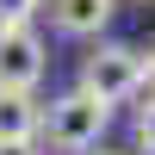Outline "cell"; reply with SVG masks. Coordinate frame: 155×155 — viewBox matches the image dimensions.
<instances>
[{
    "label": "cell",
    "mask_w": 155,
    "mask_h": 155,
    "mask_svg": "<svg viewBox=\"0 0 155 155\" xmlns=\"http://www.w3.org/2000/svg\"><path fill=\"white\" fill-rule=\"evenodd\" d=\"M106 130H112V106H99L87 87H74L37 112V149L44 155H87Z\"/></svg>",
    "instance_id": "cell-1"
},
{
    "label": "cell",
    "mask_w": 155,
    "mask_h": 155,
    "mask_svg": "<svg viewBox=\"0 0 155 155\" xmlns=\"http://www.w3.org/2000/svg\"><path fill=\"white\" fill-rule=\"evenodd\" d=\"M81 87L99 99V106H124V99L143 93V68H137L130 44H99L93 56L81 62Z\"/></svg>",
    "instance_id": "cell-2"
},
{
    "label": "cell",
    "mask_w": 155,
    "mask_h": 155,
    "mask_svg": "<svg viewBox=\"0 0 155 155\" xmlns=\"http://www.w3.org/2000/svg\"><path fill=\"white\" fill-rule=\"evenodd\" d=\"M50 68V50L44 37H37V25H0V87H25V93H37V81H44Z\"/></svg>",
    "instance_id": "cell-3"
},
{
    "label": "cell",
    "mask_w": 155,
    "mask_h": 155,
    "mask_svg": "<svg viewBox=\"0 0 155 155\" xmlns=\"http://www.w3.org/2000/svg\"><path fill=\"white\" fill-rule=\"evenodd\" d=\"M118 12V0H50V25L62 37H99Z\"/></svg>",
    "instance_id": "cell-4"
},
{
    "label": "cell",
    "mask_w": 155,
    "mask_h": 155,
    "mask_svg": "<svg viewBox=\"0 0 155 155\" xmlns=\"http://www.w3.org/2000/svg\"><path fill=\"white\" fill-rule=\"evenodd\" d=\"M37 93H25V87H0V143H25V137H37Z\"/></svg>",
    "instance_id": "cell-5"
},
{
    "label": "cell",
    "mask_w": 155,
    "mask_h": 155,
    "mask_svg": "<svg viewBox=\"0 0 155 155\" xmlns=\"http://www.w3.org/2000/svg\"><path fill=\"white\" fill-rule=\"evenodd\" d=\"M137 155H155V93H149V106L137 112Z\"/></svg>",
    "instance_id": "cell-6"
},
{
    "label": "cell",
    "mask_w": 155,
    "mask_h": 155,
    "mask_svg": "<svg viewBox=\"0 0 155 155\" xmlns=\"http://www.w3.org/2000/svg\"><path fill=\"white\" fill-rule=\"evenodd\" d=\"M37 6H44V0H0V25H25V19H37Z\"/></svg>",
    "instance_id": "cell-7"
},
{
    "label": "cell",
    "mask_w": 155,
    "mask_h": 155,
    "mask_svg": "<svg viewBox=\"0 0 155 155\" xmlns=\"http://www.w3.org/2000/svg\"><path fill=\"white\" fill-rule=\"evenodd\" d=\"M137 68H143V93H155V37L137 50Z\"/></svg>",
    "instance_id": "cell-8"
},
{
    "label": "cell",
    "mask_w": 155,
    "mask_h": 155,
    "mask_svg": "<svg viewBox=\"0 0 155 155\" xmlns=\"http://www.w3.org/2000/svg\"><path fill=\"white\" fill-rule=\"evenodd\" d=\"M0 155H44V149H37V137H25V143H0Z\"/></svg>",
    "instance_id": "cell-9"
},
{
    "label": "cell",
    "mask_w": 155,
    "mask_h": 155,
    "mask_svg": "<svg viewBox=\"0 0 155 155\" xmlns=\"http://www.w3.org/2000/svg\"><path fill=\"white\" fill-rule=\"evenodd\" d=\"M87 155H124V149H99V143H93V149H87Z\"/></svg>",
    "instance_id": "cell-10"
},
{
    "label": "cell",
    "mask_w": 155,
    "mask_h": 155,
    "mask_svg": "<svg viewBox=\"0 0 155 155\" xmlns=\"http://www.w3.org/2000/svg\"><path fill=\"white\" fill-rule=\"evenodd\" d=\"M137 6H155V0H137Z\"/></svg>",
    "instance_id": "cell-11"
}]
</instances>
